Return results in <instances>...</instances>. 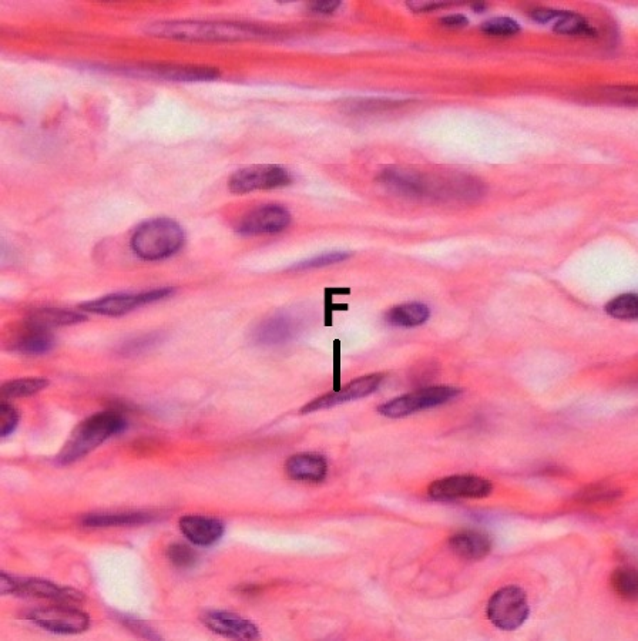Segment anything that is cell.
<instances>
[{
  "label": "cell",
  "instance_id": "obj_1",
  "mask_svg": "<svg viewBox=\"0 0 638 641\" xmlns=\"http://www.w3.org/2000/svg\"><path fill=\"white\" fill-rule=\"evenodd\" d=\"M147 33L156 38L184 40V42H237L265 35L257 26L228 22H201V20H173L153 23Z\"/></svg>",
  "mask_w": 638,
  "mask_h": 641
},
{
  "label": "cell",
  "instance_id": "obj_2",
  "mask_svg": "<svg viewBox=\"0 0 638 641\" xmlns=\"http://www.w3.org/2000/svg\"><path fill=\"white\" fill-rule=\"evenodd\" d=\"M127 421L117 412H99L76 426L62 451L57 455L59 465L80 461L94 449L99 448L107 439L122 434Z\"/></svg>",
  "mask_w": 638,
  "mask_h": 641
},
{
  "label": "cell",
  "instance_id": "obj_3",
  "mask_svg": "<svg viewBox=\"0 0 638 641\" xmlns=\"http://www.w3.org/2000/svg\"><path fill=\"white\" fill-rule=\"evenodd\" d=\"M186 243V234L179 223L170 218H154L134 230L130 246L137 257L146 261L166 260L179 253Z\"/></svg>",
  "mask_w": 638,
  "mask_h": 641
},
{
  "label": "cell",
  "instance_id": "obj_4",
  "mask_svg": "<svg viewBox=\"0 0 638 641\" xmlns=\"http://www.w3.org/2000/svg\"><path fill=\"white\" fill-rule=\"evenodd\" d=\"M529 613L527 594L520 587H503L490 597L488 617L500 630L512 632L519 629L526 622Z\"/></svg>",
  "mask_w": 638,
  "mask_h": 641
},
{
  "label": "cell",
  "instance_id": "obj_5",
  "mask_svg": "<svg viewBox=\"0 0 638 641\" xmlns=\"http://www.w3.org/2000/svg\"><path fill=\"white\" fill-rule=\"evenodd\" d=\"M459 394V389L452 387L423 388L385 402V404L378 406V412L386 418H404V416L413 415L416 412L448 404Z\"/></svg>",
  "mask_w": 638,
  "mask_h": 641
},
{
  "label": "cell",
  "instance_id": "obj_6",
  "mask_svg": "<svg viewBox=\"0 0 638 641\" xmlns=\"http://www.w3.org/2000/svg\"><path fill=\"white\" fill-rule=\"evenodd\" d=\"M174 294L173 288H156L140 294H110L96 300L83 302L80 310L106 317H120L143 305L166 300Z\"/></svg>",
  "mask_w": 638,
  "mask_h": 641
},
{
  "label": "cell",
  "instance_id": "obj_7",
  "mask_svg": "<svg viewBox=\"0 0 638 641\" xmlns=\"http://www.w3.org/2000/svg\"><path fill=\"white\" fill-rule=\"evenodd\" d=\"M291 174L275 164H255L233 174L228 189L234 194H245L257 190L281 189L291 184Z\"/></svg>",
  "mask_w": 638,
  "mask_h": 641
},
{
  "label": "cell",
  "instance_id": "obj_8",
  "mask_svg": "<svg viewBox=\"0 0 638 641\" xmlns=\"http://www.w3.org/2000/svg\"><path fill=\"white\" fill-rule=\"evenodd\" d=\"M29 619L47 632L56 634H79L90 626L89 616L72 604H55L33 610Z\"/></svg>",
  "mask_w": 638,
  "mask_h": 641
},
{
  "label": "cell",
  "instance_id": "obj_9",
  "mask_svg": "<svg viewBox=\"0 0 638 641\" xmlns=\"http://www.w3.org/2000/svg\"><path fill=\"white\" fill-rule=\"evenodd\" d=\"M493 492L492 482L473 475H453L431 483L428 493L432 499L449 502L459 499L488 498Z\"/></svg>",
  "mask_w": 638,
  "mask_h": 641
},
{
  "label": "cell",
  "instance_id": "obj_10",
  "mask_svg": "<svg viewBox=\"0 0 638 641\" xmlns=\"http://www.w3.org/2000/svg\"><path fill=\"white\" fill-rule=\"evenodd\" d=\"M384 379L385 377L382 374L365 375V377L354 379V381L349 382L338 391L328 392V394L308 402L301 412L302 414H312V412L324 411V409L334 408V406L366 398V396L378 391Z\"/></svg>",
  "mask_w": 638,
  "mask_h": 641
},
{
  "label": "cell",
  "instance_id": "obj_11",
  "mask_svg": "<svg viewBox=\"0 0 638 641\" xmlns=\"http://www.w3.org/2000/svg\"><path fill=\"white\" fill-rule=\"evenodd\" d=\"M291 223L290 211L285 207L268 204L245 214L238 221L237 233L241 236H263V234L281 233Z\"/></svg>",
  "mask_w": 638,
  "mask_h": 641
},
{
  "label": "cell",
  "instance_id": "obj_12",
  "mask_svg": "<svg viewBox=\"0 0 638 641\" xmlns=\"http://www.w3.org/2000/svg\"><path fill=\"white\" fill-rule=\"evenodd\" d=\"M201 620L211 632L231 641H260L261 639L258 627L235 613L211 610L204 614Z\"/></svg>",
  "mask_w": 638,
  "mask_h": 641
},
{
  "label": "cell",
  "instance_id": "obj_13",
  "mask_svg": "<svg viewBox=\"0 0 638 641\" xmlns=\"http://www.w3.org/2000/svg\"><path fill=\"white\" fill-rule=\"evenodd\" d=\"M137 75L177 83L213 82L220 77L216 67L200 65H149L137 67Z\"/></svg>",
  "mask_w": 638,
  "mask_h": 641
},
{
  "label": "cell",
  "instance_id": "obj_14",
  "mask_svg": "<svg viewBox=\"0 0 638 641\" xmlns=\"http://www.w3.org/2000/svg\"><path fill=\"white\" fill-rule=\"evenodd\" d=\"M12 593L52 600L57 604H75L83 600V594L76 592V590L66 589V587H60L55 583L40 579H15Z\"/></svg>",
  "mask_w": 638,
  "mask_h": 641
},
{
  "label": "cell",
  "instance_id": "obj_15",
  "mask_svg": "<svg viewBox=\"0 0 638 641\" xmlns=\"http://www.w3.org/2000/svg\"><path fill=\"white\" fill-rule=\"evenodd\" d=\"M180 530L193 545L208 547L223 538L224 525L208 516L188 515L180 520Z\"/></svg>",
  "mask_w": 638,
  "mask_h": 641
},
{
  "label": "cell",
  "instance_id": "obj_16",
  "mask_svg": "<svg viewBox=\"0 0 638 641\" xmlns=\"http://www.w3.org/2000/svg\"><path fill=\"white\" fill-rule=\"evenodd\" d=\"M285 473L292 481L322 482L327 478V459L318 453H298L285 463Z\"/></svg>",
  "mask_w": 638,
  "mask_h": 641
},
{
  "label": "cell",
  "instance_id": "obj_17",
  "mask_svg": "<svg viewBox=\"0 0 638 641\" xmlns=\"http://www.w3.org/2000/svg\"><path fill=\"white\" fill-rule=\"evenodd\" d=\"M297 332V324L288 315H274L258 325L254 331V341L264 347L285 344L291 341Z\"/></svg>",
  "mask_w": 638,
  "mask_h": 641
},
{
  "label": "cell",
  "instance_id": "obj_18",
  "mask_svg": "<svg viewBox=\"0 0 638 641\" xmlns=\"http://www.w3.org/2000/svg\"><path fill=\"white\" fill-rule=\"evenodd\" d=\"M449 547L465 560H482L492 550L489 536L479 530H462L449 539Z\"/></svg>",
  "mask_w": 638,
  "mask_h": 641
},
{
  "label": "cell",
  "instance_id": "obj_19",
  "mask_svg": "<svg viewBox=\"0 0 638 641\" xmlns=\"http://www.w3.org/2000/svg\"><path fill=\"white\" fill-rule=\"evenodd\" d=\"M55 347V337L49 330L33 327L25 324V330L20 331L16 340L13 341L12 349L18 354L29 355V357H38V355L49 354Z\"/></svg>",
  "mask_w": 638,
  "mask_h": 641
},
{
  "label": "cell",
  "instance_id": "obj_20",
  "mask_svg": "<svg viewBox=\"0 0 638 641\" xmlns=\"http://www.w3.org/2000/svg\"><path fill=\"white\" fill-rule=\"evenodd\" d=\"M431 317V311L421 302H406L392 308L386 314V322L392 327L413 328L425 324Z\"/></svg>",
  "mask_w": 638,
  "mask_h": 641
},
{
  "label": "cell",
  "instance_id": "obj_21",
  "mask_svg": "<svg viewBox=\"0 0 638 641\" xmlns=\"http://www.w3.org/2000/svg\"><path fill=\"white\" fill-rule=\"evenodd\" d=\"M86 320V315L83 314V312L47 308V310L33 312V314L30 315L28 324L50 331L52 328L80 324V322Z\"/></svg>",
  "mask_w": 638,
  "mask_h": 641
},
{
  "label": "cell",
  "instance_id": "obj_22",
  "mask_svg": "<svg viewBox=\"0 0 638 641\" xmlns=\"http://www.w3.org/2000/svg\"><path fill=\"white\" fill-rule=\"evenodd\" d=\"M153 515L144 512L94 513L83 519L87 528H109V526H134L151 522Z\"/></svg>",
  "mask_w": 638,
  "mask_h": 641
},
{
  "label": "cell",
  "instance_id": "obj_23",
  "mask_svg": "<svg viewBox=\"0 0 638 641\" xmlns=\"http://www.w3.org/2000/svg\"><path fill=\"white\" fill-rule=\"evenodd\" d=\"M611 587L621 599L638 602V569L623 566L611 575Z\"/></svg>",
  "mask_w": 638,
  "mask_h": 641
},
{
  "label": "cell",
  "instance_id": "obj_24",
  "mask_svg": "<svg viewBox=\"0 0 638 641\" xmlns=\"http://www.w3.org/2000/svg\"><path fill=\"white\" fill-rule=\"evenodd\" d=\"M46 387H49V381L46 378H19L6 382L2 387V395L5 398H26L39 394Z\"/></svg>",
  "mask_w": 638,
  "mask_h": 641
},
{
  "label": "cell",
  "instance_id": "obj_25",
  "mask_svg": "<svg viewBox=\"0 0 638 641\" xmlns=\"http://www.w3.org/2000/svg\"><path fill=\"white\" fill-rule=\"evenodd\" d=\"M554 30L562 35L586 36V38H594L597 35L596 29L576 13H563L562 18L554 25Z\"/></svg>",
  "mask_w": 638,
  "mask_h": 641
},
{
  "label": "cell",
  "instance_id": "obj_26",
  "mask_svg": "<svg viewBox=\"0 0 638 641\" xmlns=\"http://www.w3.org/2000/svg\"><path fill=\"white\" fill-rule=\"evenodd\" d=\"M606 312L617 320H638V295L623 294L606 305Z\"/></svg>",
  "mask_w": 638,
  "mask_h": 641
},
{
  "label": "cell",
  "instance_id": "obj_27",
  "mask_svg": "<svg viewBox=\"0 0 638 641\" xmlns=\"http://www.w3.org/2000/svg\"><path fill=\"white\" fill-rule=\"evenodd\" d=\"M167 557L174 566L180 567V569H187V567L196 565L197 562V553L190 546L181 545V543L171 545L167 550Z\"/></svg>",
  "mask_w": 638,
  "mask_h": 641
},
{
  "label": "cell",
  "instance_id": "obj_28",
  "mask_svg": "<svg viewBox=\"0 0 638 641\" xmlns=\"http://www.w3.org/2000/svg\"><path fill=\"white\" fill-rule=\"evenodd\" d=\"M482 30L490 36H512L519 32L520 26L513 19L496 18L483 23Z\"/></svg>",
  "mask_w": 638,
  "mask_h": 641
},
{
  "label": "cell",
  "instance_id": "obj_29",
  "mask_svg": "<svg viewBox=\"0 0 638 641\" xmlns=\"http://www.w3.org/2000/svg\"><path fill=\"white\" fill-rule=\"evenodd\" d=\"M349 254L347 253H325L312 257L310 260L302 261V263L294 265L292 270H311V268L327 267V265L341 263L347 260Z\"/></svg>",
  "mask_w": 638,
  "mask_h": 641
},
{
  "label": "cell",
  "instance_id": "obj_30",
  "mask_svg": "<svg viewBox=\"0 0 638 641\" xmlns=\"http://www.w3.org/2000/svg\"><path fill=\"white\" fill-rule=\"evenodd\" d=\"M604 96L613 103L638 106V86L610 87L604 90Z\"/></svg>",
  "mask_w": 638,
  "mask_h": 641
},
{
  "label": "cell",
  "instance_id": "obj_31",
  "mask_svg": "<svg viewBox=\"0 0 638 641\" xmlns=\"http://www.w3.org/2000/svg\"><path fill=\"white\" fill-rule=\"evenodd\" d=\"M619 496L620 493L617 489L610 488V486L597 485L582 492L580 498H582V502L587 503H607L619 498Z\"/></svg>",
  "mask_w": 638,
  "mask_h": 641
},
{
  "label": "cell",
  "instance_id": "obj_32",
  "mask_svg": "<svg viewBox=\"0 0 638 641\" xmlns=\"http://www.w3.org/2000/svg\"><path fill=\"white\" fill-rule=\"evenodd\" d=\"M19 424V414L12 405L3 402L0 406V435L3 438L12 434Z\"/></svg>",
  "mask_w": 638,
  "mask_h": 641
},
{
  "label": "cell",
  "instance_id": "obj_33",
  "mask_svg": "<svg viewBox=\"0 0 638 641\" xmlns=\"http://www.w3.org/2000/svg\"><path fill=\"white\" fill-rule=\"evenodd\" d=\"M123 622L133 633L140 636L141 639L147 641H163L159 634L156 633V630L151 629V627L147 626L144 622H140V620L124 617Z\"/></svg>",
  "mask_w": 638,
  "mask_h": 641
},
{
  "label": "cell",
  "instance_id": "obj_34",
  "mask_svg": "<svg viewBox=\"0 0 638 641\" xmlns=\"http://www.w3.org/2000/svg\"><path fill=\"white\" fill-rule=\"evenodd\" d=\"M339 5H341L339 0H317V2L310 3V10L317 15H329V13H334Z\"/></svg>",
  "mask_w": 638,
  "mask_h": 641
},
{
  "label": "cell",
  "instance_id": "obj_35",
  "mask_svg": "<svg viewBox=\"0 0 638 641\" xmlns=\"http://www.w3.org/2000/svg\"><path fill=\"white\" fill-rule=\"evenodd\" d=\"M563 12H556V10L539 9L532 13V18L539 23H549L554 19L562 18Z\"/></svg>",
  "mask_w": 638,
  "mask_h": 641
},
{
  "label": "cell",
  "instance_id": "obj_36",
  "mask_svg": "<svg viewBox=\"0 0 638 641\" xmlns=\"http://www.w3.org/2000/svg\"><path fill=\"white\" fill-rule=\"evenodd\" d=\"M442 25L446 26V28H465V26L469 25V19L465 18L463 15H451V16H446V18H443L441 20Z\"/></svg>",
  "mask_w": 638,
  "mask_h": 641
},
{
  "label": "cell",
  "instance_id": "obj_37",
  "mask_svg": "<svg viewBox=\"0 0 638 641\" xmlns=\"http://www.w3.org/2000/svg\"><path fill=\"white\" fill-rule=\"evenodd\" d=\"M154 338L153 337H143L139 338V340L130 342L129 345H126V351L127 352H140V349L143 348H149L151 347V344H153Z\"/></svg>",
  "mask_w": 638,
  "mask_h": 641
}]
</instances>
